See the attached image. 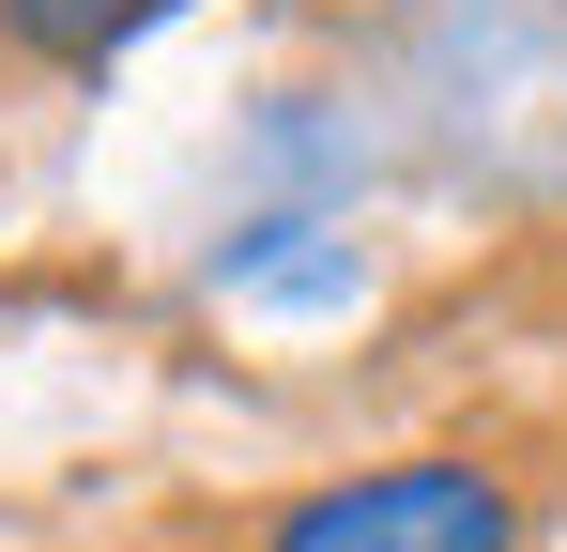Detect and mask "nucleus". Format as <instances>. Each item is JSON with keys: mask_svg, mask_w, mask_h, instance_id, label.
I'll list each match as a JSON object with an SVG mask.
<instances>
[{"mask_svg": "<svg viewBox=\"0 0 567 552\" xmlns=\"http://www.w3.org/2000/svg\"><path fill=\"white\" fill-rule=\"evenodd\" d=\"M169 0H0V47L16 62H62V78H93L107 47H138Z\"/></svg>", "mask_w": 567, "mask_h": 552, "instance_id": "obj_2", "label": "nucleus"}, {"mask_svg": "<svg viewBox=\"0 0 567 552\" xmlns=\"http://www.w3.org/2000/svg\"><path fill=\"white\" fill-rule=\"evenodd\" d=\"M261 552H522V476H491L475 446L353 460L261 507Z\"/></svg>", "mask_w": 567, "mask_h": 552, "instance_id": "obj_1", "label": "nucleus"}]
</instances>
